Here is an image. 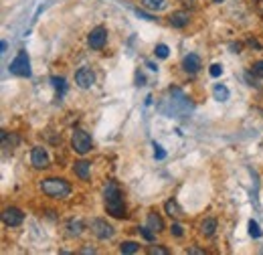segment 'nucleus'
<instances>
[{
  "label": "nucleus",
  "mask_w": 263,
  "mask_h": 255,
  "mask_svg": "<svg viewBox=\"0 0 263 255\" xmlns=\"http://www.w3.org/2000/svg\"><path fill=\"white\" fill-rule=\"evenodd\" d=\"M104 205L108 215H111L113 219H125L128 213H125V203H124V194L118 182L109 180L104 189Z\"/></svg>",
  "instance_id": "nucleus-1"
},
{
  "label": "nucleus",
  "mask_w": 263,
  "mask_h": 255,
  "mask_svg": "<svg viewBox=\"0 0 263 255\" xmlns=\"http://www.w3.org/2000/svg\"><path fill=\"white\" fill-rule=\"evenodd\" d=\"M39 187L45 194L51 196V199H67V196L71 194V184L65 178H57V176L45 178V180H41Z\"/></svg>",
  "instance_id": "nucleus-2"
},
{
  "label": "nucleus",
  "mask_w": 263,
  "mask_h": 255,
  "mask_svg": "<svg viewBox=\"0 0 263 255\" xmlns=\"http://www.w3.org/2000/svg\"><path fill=\"white\" fill-rule=\"evenodd\" d=\"M91 146H93V140H91V136L85 132V130H73V136H71V148L75 150L77 154L85 156Z\"/></svg>",
  "instance_id": "nucleus-3"
},
{
  "label": "nucleus",
  "mask_w": 263,
  "mask_h": 255,
  "mask_svg": "<svg viewBox=\"0 0 263 255\" xmlns=\"http://www.w3.org/2000/svg\"><path fill=\"white\" fill-rule=\"evenodd\" d=\"M10 73L13 75H18V77H31V61H29V55L25 51H20L15 61L10 63Z\"/></svg>",
  "instance_id": "nucleus-4"
},
{
  "label": "nucleus",
  "mask_w": 263,
  "mask_h": 255,
  "mask_svg": "<svg viewBox=\"0 0 263 255\" xmlns=\"http://www.w3.org/2000/svg\"><path fill=\"white\" fill-rule=\"evenodd\" d=\"M89 229H91V233L101 241H108L116 235V229H113L108 221H104V219H93V221L89 223Z\"/></svg>",
  "instance_id": "nucleus-5"
},
{
  "label": "nucleus",
  "mask_w": 263,
  "mask_h": 255,
  "mask_svg": "<svg viewBox=\"0 0 263 255\" xmlns=\"http://www.w3.org/2000/svg\"><path fill=\"white\" fill-rule=\"evenodd\" d=\"M87 43H89V47L93 51H101L106 47V43H108V29L106 27H95L93 31L89 32Z\"/></svg>",
  "instance_id": "nucleus-6"
},
{
  "label": "nucleus",
  "mask_w": 263,
  "mask_h": 255,
  "mask_svg": "<svg viewBox=\"0 0 263 255\" xmlns=\"http://www.w3.org/2000/svg\"><path fill=\"white\" fill-rule=\"evenodd\" d=\"M31 164L35 166L37 170H45L51 166V160H49V154L47 150H45L43 146H35L31 152Z\"/></svg>",
  "instance_id": "nucleus-7"
},
{
  "label": "nucleus",
  "mask_w": 263,
  "mask_h": 255,
  "mask_svg": "<svg viewBox=\"0 0 263 255\" xmlns=\"http://www.w3.org/2000/svg\"><path fill=\"white\" fill-rule=\"evenodd\" d=\"M22 221H25V213L16 207H6L2 213V223L6 227H20Z\"/></svg>",
  "instance_id": "nucleus-8"
},
{
  "label": "nucleus",
  "mask_w": 263,
  "mask_h": 255,
  "mask_svg": "<svg viewBox=\"0 0 263 255\" xmlns=\"http://www.w3.org/2000/svg\"><path fill=\"white\" fill-rule=\"evenodd\" d=\"M75 83L81 87V89H89L91 85L95 83V73L91 71L89 67H81L79 71L75 73Z\"/></svg>",
  "instance_id": "nucleus-9"
},
{
  "label": "nucleus",
  "mask_w": 263,
  "mask_h": 255,
  "mask_svg": "<svg viewBox=\"0 0 263 255\" xmlns=\"http://www.w3.org/2000/svg\"><path fill=\"white\" fill-rule=\"evenodd\" d=\"M201 67H202V61H201V57L199 55H194V53H188L185 59H182V69L188 73V75H194V73H199L201 71Z\"/></svg>",
  "instance_id": "nucleus-10"
},
{
  "label": "nucleus",
  "mask_w": 263,
  "mask_h": 255,
  "mask_svg": "<svg viewBox=\"0 0 263 255\" xmlns=\"http://www.w3.org/2000/svg\"><path fill=\"white\" fill-rule=\"evenodd\" d=\"M170 27H174V29H185L188 25V20H190V15H188V10H176V13L170 15Z\"/></svg>",
  "instance_id": "nucleus-11"
},
{
  "label": "nucleus",
  "mask_w": 263,
  "mask_h": 255,
  "mask_svg": "<svg viewBox=\"0 0 263 255\" xmlns=\"http://www.w3.org/2000/svg\"><path fill=\"white\" fill-rule=\"evenodd\" d=\"M73 172H75V176L77 178H81V180H89V172H91V164L87 160H79L73 164Z\"/></svg>",
  "instance_id": "nucleus-12"
},
{
  "label": "nucleus",
  "mask_w": 263,
  "mask_h": 255,
  "mask_svg": "<svg viewBox=\"0 0 263 255\" xmlns=\"http://www.w3.org/2000/svg\"><path fill=\"white\" fill-rule=\"evenodd\" d=\"M164 211H166V215H168L170 219H176V221H178V219L185 217V211H182L180 205H178L176 201H172V199L164 203Z\"/></svg>",
  "instance_id": "nucleus-13"
},
{
  "label": "nucleus",
  "mask_w": 263,
  "mask_h": 255,
  "mask_svg": "<svg viewBox=\"0 0 263 255\" xmlns=\"http://www.w3.org/2000/svg\"><path fill=\"white\" fill-rule=\"evenodd\" d=\"M199 231H201V235H204V237H213L215 231H217V219L207 217V219H204V221L201 223Z\"/></svg>",
  "instance_id": "nucleus-14"
},
{
  "label": "nucleus",
  "mask_w": 263,
  "mask_h": 255,
  "mask_svg": "<svg viewBox=\"0 0 263 255\" xmlns=\"http://www.w3.org/2000/svg\"><path fill=\"white\" fill-rule=\"evenodd\" d=\"M148 227H150L154 233H162V231H164L162 217H160L158 213H148Z\"/></svg>",
  "instance_id": "nucleus-15"
},
{
  "label": "nucleus",
  "mask_w": 263,
  "mask_h": 255,
  "mask_svg": "<svg viewBox=\"0 0 263 255\" xmlns=\"http://www.w3.org/2000/svg\"><path fill=\"white\" fill-rule=\"evenodd\" d=\"M83 229L85 227H83L81 219H71V221L67 223V235H69V237H79L83 233Z\"/></svg>",
  "instance_id": "nucleus-16"
},
{
  "label": "nucleus",
  "mask_w": 263,
  "mask_h": 255,
  "mask_svg": "<svg viewBox=\"0 0 263 255\" xmlns=\"http://www.w3.org/2000/svg\"><path fill=\"white\" fill-rule=\"evenodd\" d=\"M140 4L148 10H164L166 8V0H140Z\"/></svg>",
  "instance_id": "nucleus-17"
},
{
  "label": "nucleus",
  "mask_w": 263,
  "mask_h": 255,
  "mask_svg": "<svg viewBox=\"0 0 263 255\" xmlns=\"http://www.w3.org/2000/svg\"><path fill=\"white\" fill-rule=\"evenodd\" d=\"M213 96H215V99H217V101H227L231 94H229V89H227L225 85L217 83V85H215V89H213Z\"/></svg>",
  "instance_id": "nucleus-18"
},
{
  "label": "nucleus",
  "mask_w": 263,
  "mask_h": 255,
  "mask_svg": "<svg viewBox=\"0 0 263 255\" xmlns=\"http://www.w3.org/2000/svg\"><path fill=\"white\" fill-rule=\"evenodd\" d=\"M138 249H140V245L136 241H124V243H120V253L128 255V253H136Z\"/></svg>",
  "instance_id": "nucleus-19"
},
{
  "label": "nucleus",
  "mask_w": 263,
  "mask_h": 255,
  "mask_svg": "<svg viewBox=\"0 0 263 255\" xmlns=\"http://www.w3.org/2000/svg\"><path fill=\"white\" fill-rule=\"evenodd\" d=\"M51 83H53V87L59 91V97L65 94V89H67V85H65V79L63 77H51Z\"/></svg>",
  "instance_id": "nucleus-20"
},
{
  "label": "nucleus",
  "mask_w": 263,
  "mask_h": 255,
  "mask_svg": "<svg viewBox=\"0 0 263 255\" xmlns=\"http://www.w3.org/2000/svg\"><path fill=\"white\" fill-rule=\"evenodd\" d=\"M138 231L142 233V237H144L146 241H150V243H152V241L156 239V233H154V231H152L150 227H148V225H146V227H138Z\"/></svg>",
  "instance_id": "nucleus-21"
},
{
  "label": "nucleus",
  "mask_w": 263,
  "mask_h": 255,
  "mask_svg": "<svg viewBox=\"0 0 263 255\" xmlns=\"http://www.w3.org/2000/svg\"><path fill=\"white\" fill-rule=\"evenodd\" d=\"M249 235L253 237V239H259V237H261V229H259V225L253 221V219L249 221Z\"/></svg>",
  "instance_id": "nucleus-22"
},
{
  "label": "nucleus",
  "mask_w": 263,
  "mask_h": 255,
  "mask_svg": "<svg viewBox=\"0 0 263 255\" xmlns=\"http://www.w3.org/2000/svg\"><path fill=\"white\" fill-rule=\"evenodd\" d=\"M154 55L158 57V59H166V57H168V47H166V45H156Z\"/></svg>",
  "instance_id": "nucleus-23"
},
{
  "label": "nucleus",
  "mask_w": 263,
  "mask_h": 255,
  "mask_svg": "<svg viewBox=\"0 0 263 255\" xmlns=\"http://www.w3.org/2000/svg\"><path fill=\"white\" fill-rule=\"evenodd\" d=\"M251 73H253L255 77L263 79V61H255L253 65H251Z\"/></svg>",
  "instance_id": "nucleus-24"
},
{
  "label": "nucleus",
  "mask_w": 263,
  "mask_h": 255,
  "mask_svg": "<svg viewBox=\"0 0 263 255\" xmlns=\"http://www.w3.org/2000/svg\"><path fill=\"white\" fill-rule=\"evenodd\" d=\"M148 253H150V255H168L170 251L164 249V247H160V245H150V247H148Z\"/></svg>",
  "instance_id": "nucleus-25"
},
{
  "label": "nucleus",
  "mask_w": 263,
  "mask_h": 255,
  "mask_svg": "<svg viewBox=\"0 0 263 255\" xmlns=\"http://www.w3.org/2000/svg\"><path fill=\"white\" fill-rule=\"evenodd\" d=\"M209 73H211V77H219V75L223 73V65L213 63V65H211V69H209Z\"/></svg>",
  "instance_id": "nucleus-26"
},
{
  "label": "nucleus",
  "mask_w": 263,
  "mask_h": 255,
  "mask_svg": "<svg viewBox=\"0 0 263 255\" xmlns=\"http://www.w3.org/2000/svg\"><path fill=\"white\" fill-rule=\"evenodd\" d=\"M170 231H172V235H174V237H182V235H185V231H182V225H178V223H172Z\"/></svg>",
  "instance_id": "nucleus-27"
},
{
  "label": "nucleus",
  "mask_w": 263,
  "mask_h": 255,
  "mask_svg": "<svg viewBox=\"0 0 263 255\" xmlns=\"http://www.w3.org/2000/svg\"><path fill=\"white\" fill-rule=\"evenodd\" d=\"M154 156H156V160H162V158L166 156V152L162 150V146H158L156 142H154Z\"/></svg>",
  "instance_id": "nucleus-28"
},
{
  "label": "nucleus",
  "mask_w": 263,
  "mask_h": 255,
  "mask_svg": "<svg viewBox=\"0 0 263 255\" xmlns=\"http://www.w3.org/2000/svg\"><path fill=\"white\" fill-rule=\"evenodd\" d=\"M186 253H190V255H202L204 251H202V249H199V247H188V249H186Z\"/></svg>",
  "instance_id": "nucleus-29"
},
{
  "label": "nucleus",
  "mask_w": 263,
  "mask_h": 255,
  "mask_svg": "<svg viewBox=\"0 0 263 255\" xmlns=\"http://www.w3.org/2000/svg\"><path fill=\"white\" fill-rule=\"evenodd\" d=\"M136 15H138L140 18H146V20H154V18H152V15H146V13H140V8H138V10H136Z\"/></svg>",
  "instance_id": "nucleus-30"
},
{
  "label": "nucleus",
  "mask_w": 263,
  "mask_h": 255,
  "mask_svg": "<svg viewBox=\"0 0 263 255\" xmlns=\"http://www.w3.org/2000/svg\"><path fill=\"white\" fill-rule=\"evenodd\" d=\"M247 45H249V47H255V49H257V51H259V49H261V45H259V43H257V41H255V39H249V41H247Z\"/></svg>",
  "instance_id": "nucleus-31"
},
{
  "label": "nucleus",
  "mask_w": 263,
  "mask_h": 255,
  "mask_svg": "<svg viewBox=\"0 0 263 255\" xmlns=\"http://www.w3.org/2000/svg\"><path fill=\"white\" fill-rule=\"evenodd\" d=\"M231 49H233V53H241V45H239V43L235 45V43H233V45H231Z\"/></svg>",
  "instance_id": "nucleus-32"
},
{
  "label": "nucleus",
  "mask_w": 263,
  "mask_h": 255,
  "mask_svg": "<svg viewBox=\"0 0 263 255\" xmlns=\"http://www.w3.org/2000/svg\"><path fill=\"white\" fill-rule=\"evenodd\" d=\"M136 81H138V85H144V75L138 73V77H136Z\"/></svg>",
  "instance_id": "nucleus-33"
},
{
  "label": "nucleus",
  "mask_w": 263,
  "mask_h": 255,
  "mask_svg": "<svg viewBox=\"0 0 263 255\" xmlns=\"http://www.w3.org/2000/svg\"><path fill=\"white\" fill-rule=\"evenodd\" d=\"M213 2H215V4H221V2H225V0H213Z\"/></svg>",
  "instance_id": "nucleus-34"
}]
</instances>
